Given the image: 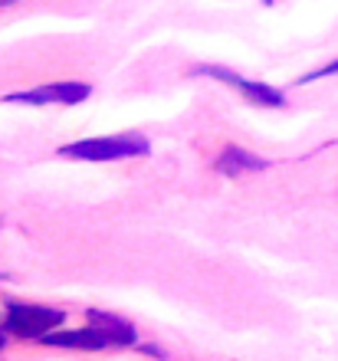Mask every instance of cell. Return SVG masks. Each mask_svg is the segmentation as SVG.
Instances as JSON below:
<instances>
[{"instance_id":"1","label":"cell","mask_w":338,"mask_h":361,"mask_svg":"<svg viewBox=\"0 0 338 361\" xmlns=\"http://www.w3.org/2000/svg\"><path fill=\"white\" fill-rule=\"evenodd\" d=\"M151 152V145L145 135L125 132V135H102V138H83V142H69L59 148L63 158L73 161H122V158H145Z\"/></svg>"},{"instance_id":"10","label":"cell","mask_w":338,"mask_h":361,"mask_svg":"<svg viewBox=\"0 0 338 361\" xmlns=\"http://www.w3.org/2000/svg\"><path fill=\"white\" fill-rule=\"evenodd\" d=\"M4 345H7V338H4V329H0V348H4Z\"/></svg>"},{"instance_id":"7","label":"cell","mask_w":338,"mask_h":361,"mask_svg":"<svg viewBox=\"0 0 338 361\" xmlns=\"http://www.w3.org/2000/svg\"><path fill=\"white\" fill-rule=\"evenodd\" d=\"M89 319L92 322L89 325H99L109 338H112V345H135V325H128L125 319H119V315H112V312H99V309H92L89 312Z\"/></svg>"},{"instance_id":"5","label":"cell","mask_w":338,"mask_h":361,"mask_svg":"<svg viewBox=\"0 0 338 361\" xmlns=\"http://www.w3.org/2000/svg\"><path fill=\"white\" fill-rule=\"evenodd\" d=\"M43 345L53 348H83V352H99V348H112V338L99 329V325H85V329H66V332H49Z\"/></svg>"},{"instance_id":"2","label":"cell","mask_w":338,"mask_h":361,"mask_svg":"<svg viewBox=\"0 0 338 361\" xmlns=\"http://www.w3.org/2000/svg\"><path fill=\"white\" fill-rule=\"evenodd\" d=\"M66 315L59 309H47V305H30V302H10L7 315H4V332L17 335V338H47L49 332H56Z\"/></svg>"},{"instance_id":"9","label":"cell","mask_w":338,"mask_h":361,"mask_svg":"<svg viewBox=\"0 0 338 361\" xmlns=\"http://www.w3.org/2000/svg\"><path fill=\"white\" fill-rule=\"evenodd\" d=\"M10 4H20V0H0V7H10Z\"/></svg>"},{"instance_id":"4","label":"cell","mask_w":338,"mask_h":361,"mask_svg":"<svg viewBox=\"0 0 338 361\" xmlns=\"http://www.w3.org/2000/svg\"><path fill=\"white\" fill-rule=\"evenodd\" d=\"M194 73H198V76H210V79H217V82H224V86L236 89V92H243L250 102L263 105V109H282V105H286V95H282L279 89L266 86V82H256V79H246L227 66H198Z\"/></svg>"},{"instance_id":"8","label":"cell","mask_w":338,"mask_h":361,"mask_svg":"<svg viewBox=\"0 0 338 361\" xmlns=\"http://www.w3.org/2000/svg\"><path fill=\"white\" fill-rule=\"evenodd\" d=\"M325 76H338V59H332V63H325V66L306 73V76L299 79V86H306V82H315V79H325Z\"/></svg>"},{"instance_id":"6","label":"cell","mask_w":338,"mask_h":361,"mask_svg":"<svg viewBox=\"0 0 338 361\" xmlns=\"http://www.w3.org/2000/svg\"><path fill=\"white\" fill-rule=\"evenodd\" d=\"M214 168L227 178H240V174H256V171H266L270 161H263L260 154L253 152H243V148H236V145H227L220 158L214 161Z\"/></svg>"},{"instance_id":"3","label":"cell","mask_w":338,"mask_h":361,"mask_svg":"<svg viewBox=\"0 0 338 361\" xmlns=\"http://www.w3.org/2000/svg\"><path fill=\"white\" fill-rule=\"evenodd\" d=\"M92 95V86L89 82H79V79H66V82H43L37 89H23V92H10L4 95V102H13V105H79Z\"/></svg>"}]
</instances>
